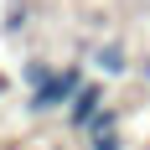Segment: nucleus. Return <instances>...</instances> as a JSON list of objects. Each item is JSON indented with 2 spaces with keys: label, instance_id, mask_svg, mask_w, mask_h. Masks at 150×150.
Wrapping results in <instances>:
<instances>
[{
  "label": "nucleus",
  "instance_id": "obj_1",
  "mask_svg": "<svg viewBox=\"0 0 150 150\" xmlns=\"http://www.w3.org/2000/svg\"><path fill=\"white\" fill-rule=\"evenodd\" d=\"M83 88V67H52V73L31 88V114H47V109H57V104H73V93Z\"/></svg>",
  "mask_w": 150,
  "mask_h": 150
},
{
  "label": "nucleus",
  "instance_id": "obj_2",
  "mask_svg": "<svg viewBox=\"0 0 150 150\" xmlns=\"http://www.w3.org/2000/svg\"><path fill=\"white\" fill-rule=\"evenodd\" d=\"M98 109H104V83H83V88L73 93V104H67V124H73V129H83Z\"/></svg>",
  "mask_w": 150,
  "mask_h": 150
},
{
  "label": "nucleus",
  "instance_id": "obj_3",
  "mask_svg": "<svg viewBox=\"0 0 150 150\" xmlns=\"http://www.w3.org/2000/svg\"><path fill=\"white\" fill-rule=\"evenodd\" d=\"M93 62H98V67H104L109 78H119V73H129V52H124L119 42H104L98 52H93Z\"/></svg>",
  "mask_w": 150,
  "mask_h": 150
},
{
  "label": "nucleus",
  "instance_id": "obj_4",
  "mask_svg": "<svg viewBox=\"0 0 150 150\" xmlns=\"http://www.w3.org/2000/svg\"><path fill=\"white\" fill-rule=\"evenodd\" d=\"M26 21H31V5H26V0H16V5H11V16H5V31L16 36V31H26Z\"/></svg>",
  "mask_w": 150,
  "mask_h": 150
},
{
  "label": "nucleus",
  "instance_id": "obj_5",
  "mask_svg": "<svg viewBox=\"0 0 150 150\" xmlns=\"http://www.w3.org/2000/svg\"><path fill=\"white\" fill-rule=\"evenodd\" d=\"M0 93H5V78H0Z\"/></svg>",
  "mask_w": 150,
  "mask_h": 150
}]
</instances>
